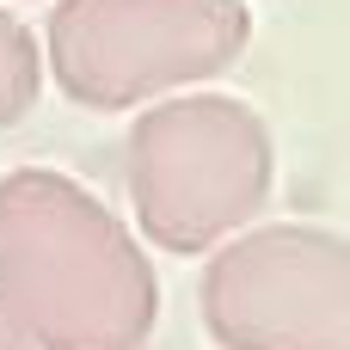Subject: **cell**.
Wrapping results in <instances>:
<instances>
[{
	"instance_id": "obj_3",
	"label": "cell",
	"mask_w": 350,
	"mask_h": 350,
	"mask_svg": "<svg viewBox=\"0 0 350 350\" xmlns=\"http://www.w3.org/2000/svg\"><path fill=\"white\" fill-rule=\"evenodd\" d=\"M246 37V0H55L49 68L74 105L135 111L215 80Z\"/></svg>"
},
{
	"instance_id": "obj_4",
	"label": "cell",
	"mask_w": 350,
	"mask_h": 350,
	"mask_svg": "<svg viewBox=\"0 0 350 350\" xmlns=\"http://www.w3.org/2000/svg\"><path fill=\"white\" fill-rule=\"evenodd\" d=\"M203 326L221 350H350V240L332 228H246L203 265Z\"/></svg>"
},
{
	"instance_id": "obj_1",
	"label": "cell",
	"mask_w": 350,
	"mask_h": 350,
	"mask_svg": "<svg viewBox=\"0 0 350 350\" xmlns=\"http://www.w3.org/2000/svg\"><path fill=\"white\" fill-rule=\"evenodd\" d=\"M0 314L31 350H142L160 283L135 234L86 185L18 166L0 178Z\"/></svg>"
},
{
	"instance_id": "obj_2",
	"label": "cell",
	"mask_w": 350,
	"mask_h": 350,
	"mask_svg": "<svg viewBox=\"0 0 350 350\" xmlns=\"http://www.w3.org/2000/svg\"><path fill=\"white\" fill-rule=\"evenodd\" d=\"M123 178L142 240L197 258L246 234V221L265 209L277 148L252 105L228 92H185L135 117Z\"/></svg>"
},
{
	"instance_id": "obj_5",
	"label": "cell",
	"mask_w": 350,
	"mask_h": 350,
	"mask_svg": "<svg viewBox=\"0 0 350 350\" xmlns=\"http://www.w3.org/2000/svg\"><path fill=\"white\" fill-rule=\"evenodd\" d=\"M43 92V49L37 37L0 6V129H12Z\"/></svg>"
},
{
	"instance_id": "obj_6",
	"label": "cell",
	"mask_w": 350,
	"mask_h": 350,
	"mask_svg": "<svg viewBox=\"0 0 350 350\" xmlns=\"http://www.w3.org/2000/svg\"><path fill=\"white\" fill-rule=\"evenodd\" d=\"M0 350H31V338H25V332H18L6 314H0Z\"/></svg>"
}]
</instances>
